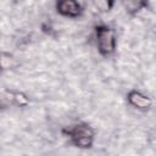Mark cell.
I'll use <instances>...</instances> for the list:
<instances>
[{
    "instance_id": "1",
    "label": "cell",
    "mask_w": 156,
    "mask_h": 156,
    "mask_svg": "<svg viewBox=\"0 0 156 156\" xmlns=\"http://www.w3.org/2000/svg\"><path fill=\"white\" fill-rule=\"evenodd\" d=\"M62 133L69 139V143L78 149H90L94 145L95 130L85 122H79L63 128Z\"/></svg>"
},
{
    "instance_id": "2",
    "label": "cell",
    "mask_w": 156,
    "mask_h": 156,
    "mask_svg": "<svg viewBox=\"0 0 156 156\" xmlns=\"http://www.w3.org/2000/svg\"><path fill=\"white\" fill-rule=\"evenodd\" d=\"M95 43L100 56L110 57L116 52L117 34L116 30L106 24H98L95 27Z\"/></svg>"
},
{
    "instance_id": "3",
    "label": "cell",
    "mask_w": 156,
    "mask_h": 156,
    "mask_svg": "<svg viewBox=\"0 0 156 156\" xmlns=\"http://www.w3.org/2000/svg\"><path fill=\"white\" fill-rule=\"evenodd\" d=\"M56 12L67 18H78L83 15V7L78 0H56Z\"/></svg>"
},
{
    "instance_id": "4",
    "label": "cell",
    "mask_w": 156,
    "mask_h": 156,
    "mask_svg": "<svg viewBox=\"0 0 156 156\" xmlns=\"http://www.w3.org/2000/svg\"><path fill=\"white\" fill-rule=\"evenodd\" d=\"M127 102L139 111H147L152 106V99L138 89H132L127 93Z\"/></svg>"
},
{
    "instance_id": "5",
    "label": "cell",
    "mask_w": 156,
    "mask_h": 156,
    "mask_svg": "<svg viewBox=\"0 0 156 156\" xmlns=\"http://www.w3.org/2000/svg\"><path fill=\"white\" fill-rule=\"evenodd\" d=\"M149 5V0H122V6L126 12L130 16L139 13L141 10L146 9Z\"/></svg>"
},
{
    "instance_id": "6",
    "label": "cell",
    "mask_w": 156,
    "mask_h": 156,
    "mask_svg": "<svg viewBox=\"0 0 156 156\" xmlns=\"http://www.w3.org/2000/svg\"><path fill=\"white\" fill-rule=\"evenodd\" d=\"M1 68L2 71H9V69H13L15 67H17L18 62L16 60V57L10 54V52H6V51H2L1 52Z\"/></svg>"
},
{
    "instance_id": "7",
    "label": "cell",
    "mask_w": 156,
    "mask_h": 156,
    "mask_svg": "<svg viewBox=\"0 0 156 156\" xmlns=\"http://www.w3.org/2000/svg\"><path fill=\"white\" fill-rule=\"evenodd\" d=\"M12 105L17 106V107H26L29 105V98L20 90H13L12 94Z\"/></svg>"
},
{
    "instance_id": "8",
    "label": "cell",
    "mask_w": 156,
    "mask_h": 156,
    "mask_svg": "<svg viewBox=\"0 0 156 156\" xmlns=\"http://www.w3.org/2000/svg\"><path fill=\"white\" fill-rule=\"evenodd\" d=\"M93 2L100 13H107L113 9L116 0H93Z\"/></svg>"
},
{
    "instance_id": "9",
    "label": "cell",
    "mask_w": 156,
    "mask_h": 156,
    "mask_svg": "<svg viewBox=\"0 0 156 156\" xmlns=\"http://www.w3.org/2000/svg\"><path fill=\"white\" fill-rule=\"evenodd\" d=\"M151 32H152V34L156 37V24H154V26L151 27Z\"/></svg>"
}]
</instances>
